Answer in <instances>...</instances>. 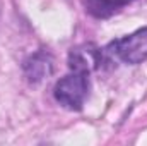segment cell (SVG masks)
<instances>
[{
	"label": "cell",
	"mask_w": 147,
	"mask_h": 146,
	"mask_svg": "<svg viewBox=\"0 0 147 146\" xmlns=\"http://www.w3.org/2000/svg\"><path fill=\"white\" fill-rule=\"evenodd\" d=\"M53 96L67 110H80L89 96V74L72 71L55 84Z\"/></svg>",
	"instance_id": "6da1fadb"
},
{
	"label": "cell",
	"mask_w": 147,
	"mask_h": 146,
	"mask_svg": "<svg viewBox=\"0 0 147 146\" xmlns=\"http://www.w3.org/2000/svg\"><path fill=\"white\" fill-rule=\"evenodd\" d=\"M105 53L123 64L137 65L147 60V26L134 31L128 36L111 41L105 48Z\"/></svg>",
	"instance_id": "7a4b0ae2"
},
{
	"label": "cell",
	"mask_w": 147,
	"mask_h": 146,
	"mask_svg": "<svg viewBox=\"0 0 147 146\" xmlns=\"http://www.w3.org/2000/svg\"><path fill=\"white\" fill-rule=\"evenodd\" d=\"M134 0H84L86 12L96 19H108L118 14L123 7L132 3Z\"/></svg>",
	"instance_id": "5b68a950"
},
{
	"label": "cell",
	"mask_w": 147,
	"mask_h": 146,
	"mask_svg": "<svg viewBox=\"0 0 147 146\" xmlns=\"http://www.w3.org/2000/svg\"><path fill=\"white\" fill-rule=\"evenodd\" d=\"M105 52H101L94 45H80L70 50L69 53V67L70 71L89 74L91 71L101 67V62L105 59Z\"/></svg>",
	"instance_id": "3957f363"
},
{
	"label": "cell",
	"mask_w": 147,
	"mask_h": 146,
	"mask_svg": "<svg viewBox=\"0 0 147 146\" xmlns=\"http://www.w3.org/2000/svg\"><path fill=\"white\" fill-rule=\"evenodd\" d=\"M22 69H24V76H26V79L29 83H33V84L43 83L45 79H48L53 74V71H55L53 57L46 50H39V52L29 55L24 60Z\"/></svg>",
	"instance_id": "277c9868"
}]
</instances>
